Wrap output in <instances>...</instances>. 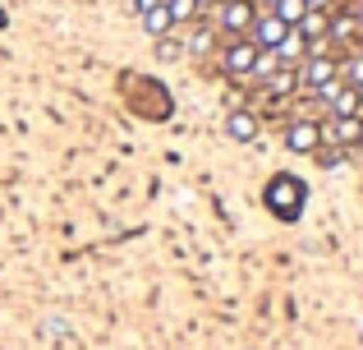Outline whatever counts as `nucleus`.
I'll use <instances>...</instances> for the list:
<instances>
[{"label":"nucleus","mask_w":363,"mask_h":350,"mask_svg":"<svg viewBox=\"0 0 363 350\" xmlns=\"http://www.w3.org/2000/svg\"><path fill=\"white\" fill-rule=\"evenodd\" d=\"M299 88H308L313 97L331 102V92L340 88V60H331V55H303L299 60Z\"/></svg>","instance_id":"f257e3e1"},{"label":"nucleus","mask_w":363,"mask_h":350,"mask_svg":"<svg viewBox=\"0 0 363 350\" xmlns=\"http://www.w3.org/2000/svg\"><path fill=\"white\" fill-rule=\"evenodd\" d=\"M267 207H272L276 217H299V207H303V180H294V175H276L272 185H267Z\"/></svg>","instance_id":"f03ea898"},{"label":"nucleus","mask_w":363,"mask_h":350,"mask_svg":"<svg viewBox=\"0 0 363 350\" xmlns=\"http://www.w3.org/2000/svg\"><path fill=\"white\" fill-rule=\"evenodd\" d=\"M257 51H262V46H257L253 37H235V42L221 51V70L230 74V79H248V74H253Z\"/></svg>","instance_id":"7ed1b4c3"},{"label":"nucleus","mask_w":363,"mask_h":350,"mask_svg":"<svg viewBox=\"0 0 363 350\" xmlns=\"http://www.w3.org/2000/svg\"><path fill=\"white\" fill-rule=\"evenodd\" d=\"M253 18H257V5H253V0H221V18H216V23H221L230 37H248Z\"/></svg>","instance_id":"20e7f679"},{"label":"nucleus","mask_w":363,"mask_h":350,"mask_svg":"<svg viewBox=\"0 0 363 350\" xmlns=\"http://www.w3.org/2000/svg\"><path fill=\"white\" fill-rule=\"evenodd\" d=\"M322 143L359 148L363 143V116H331V125H322Z\"/></svg>","instance_id":"39448f33"},{"label":"nucleus","mask_w":363,"mask_h":350,"mask_svg":"<svg viewBox=\"0 0 363 350\" xmlns=\"http://www.w3.org/2000/svg\"><path fill=\"white\" fill-rule=\"evenodd\" d=\"M290 33H294V28H290V23H281L272 9H267V14H257V18H253V28H248V37H253L262 51H276V46H281Z\"/></svg>","instance_id":"423d86ee"},{"label":"nucleus","mask_w":363,"mask_h":350,"mask_svg":"<svg viewBox=\"0 0 363 350\" xmlns=\"http://www.w3.org/2000/svg\"><path fill=\"white\" fill-rule=\"evenodd\" d=\"M285 148H290V153H318L322 125L318 120H290V125H285Z\"/></svg>","instance_id":"0eeeda50"},{"label":"nucleus","mask_w":363,"mask_h":350,"mask_svg":"<svg viewBox=\"0 0 363 350\" xmlns=\"http://www.w3.org/2000/svg\"><path fill=\"white\" fill-rule=\"evenodd\" d=\"M257 129H262V125H257L253 111H230V116H225V134H230L235 143H253Z\"/></svg>","instance_id":"6e6552de"},{"label":"nucleus","mask_w":363,"mask_h":350,"mask_svg":"<svg viewBox=\"0 0 363 350\" xmlns=\"http://www.w3.org/2000/svg\"><path fill=\"white\" fill-rule=\"evenodd\" d=\"M327 37L331 42H363V28H359V18H354V9H345V14H331V28H327Z\"/></svg>","instance_id":"1a4fd4ad"},{"label":"nucleus","mask_w":363,"mask_h":350,"mask_svg":"<svg viewBox=\"0 0 363 350\" xmlns=\"http://www.w3.org/2000/svg\"><path fill=\"white\" fill-rule=\"evenodd\" d=\"M331 116H363V92L359 88H350V83H340L336 92H331Z\"/></svg>","instance_id":"9d476101"},{"label":"nucleus","mask_w":363,"mask_h":350,"mask_svg":"<svg viewBox=\"0 0 363 350\" xmlns=\"http://www.w3.org/2000/svg\"><path fill=\"white\" fill-rule=\"evenodd\" d=\"M143 28H147L152 37H166L170 28H175V18H170L166 5H157V9H147V14H143Z\"/></svg>","instance_id":"9b49d317"},{"label":"nucleus","mask_w":363,"mask_h":350,"mask_svg":"<svg viewBox=\"0 0 363 350\" xmlns=\"http://www.w3.org/2000/svg\"><path fill=\"white\" fill-rule=\"evenodd\" d=\"M272 14L281 18V23H290V28H294L303 14H308V0H276V5H272Z\"/></svg>","instance_id":"f8f14e48"},{"label":"nucleus","mask_w":363,"mask_h":350,"mask_svg":"<svg viewBox=\"0 0 363 350\" xmlns=\"http://www.w3.org/2000/svg\"><path fill=\"white\" fill-rule=\"evenodd\" d=\"M267 88H272V92H294V88H299V65H281V70L267 79Z\"/></svg>","instance_id":"ddd939ff"},{"label":"nucleus","mask_w":363,"mask_h":350,"mask_svg":"<svg viewBox=\"0 0 363 350\" xmlns=\"http://www.w3.org/2000/svg\"><path fill=\"white\" fill-rule=\"evenodd\" d=\"M340 83H350V88L363 92V51H354L350 60H340Z\"/></svg>","instance_id":"4468645a"},{"label":"nucleus","mask_w":363,"mask_h":350,"mask_svg":"<svg viewBox=\"0 0 363 350\" xmlns=\"http://www.w3.org/2000/svg\"><path fill=\"white\" fill-rule=\"evenodd\" d=\"M276 70H281V60H276V51H257V60H253V74H248V79L267 83V79H272Z\"/></svg>","instance_id":"2eb2a0df"},{"label":"nucleus","mask_w":363,"mask_h":350,"mask_svg":"<svg viewBox=\"0 0 363 350\" xmlns=\"http://www.w3.org/2000/svg\"><path fill=\"white\" fill-rule=\"evenodd\" d=\"M166 9H170L175 23H189V18L198 14V0H166Z\"/></svg>","instance_id":"dca6fc26"},{"label":"nucleus","mask_w":363,"mask_h":350,"mask_svg":"<svg viewBox=\"0 0 363 350\" xmlns=\"http://www.w3.org/2000/svg\"><path fill=\"white\" fill-rule=\"evenodd\" d=\"M318 162H322V166H340V162H345V153H340L336 143H331V148L322 143V148H318Z\"/></svg>","instance_id":"f3484780"},{"label":"nucleus","mask_w":363,"mask_h":350,"mask_svg":"<svg viewBox=\"0 0 363 350\" xmlns=\"http://www.w3.org/2000/svg\"><path fill=\"white\" fill-rule=\"evenodd\" d=\"M157 5H166V0H133V9H138V14H147V9H157Z\"/></svg>","instance_id":"a211bd4d"},{"label":"nucleus","mask_w":363,"mask_h":350,"mask_svg":"<svg viewBox=\"0 0 363 350\" xmlns=\"http://www.w3.org/2000/svg\"><path fill=\"white\" fill-rule=\"evenodd\" d=\"M331 5V0H308V9H327Z\"/></svg>","instance_id":"6ab92c4d"},{"label":"nucleus","mask_w":363,"mask_h":350,"mask_svg":"<svg viewBox=\"0 0 363 350\" xmlns=\"http://www.w3.org/2000/svg\"><path fill=\"white\" fill-rule=\"evenodd\" d=\"M203 5H221V0H198V9H203Z\"/></svg>","instance_id":"aec40b11"},{"label":"nucleus","mask_w":363,"mask_h":350,"mask_svg":"<svg viewBox=\"0 0 363 350\" xmlns=\"http://www.w3.org/2000/svg\"><path fill=\"white\" fill-rule=\"evenodd\" d=\"M354 18H359V28H363V5H359V9H354Z\"/></svg>","instance_id":"412c9836"},{"label":"nucleus","mask_w":363,"mask_h":350,"mask_svg":"<svg viewBox=\"0 0 363 350\" xmlns=\"http://www.w3.org/2000/svg\"><path fill=\"white\" fill-rule=\"evenodd\" d=\"M267 5H276V0H267Z\"/></svg>","instance_id":"4be33fe9"}]
</instances>
